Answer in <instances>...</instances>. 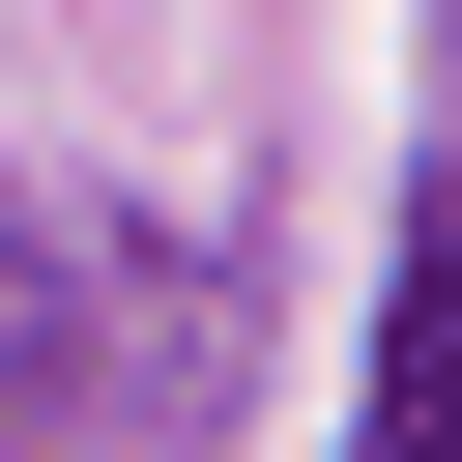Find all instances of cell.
<instances>
[{"label": "cell", "mask_w": 462, "mask_h": 462, "mask_svg": "<svg viewBox=\"0 0 462 462\" xmlns=\"http://www.w3.org/2000/svg\"><path fill=\"white\" fill-rule=\"evenodd\" d=\"M346 462H462V231H404V289H375V433Z\"/></svg>", "instance_id": "obj_1"}]
</instances>
